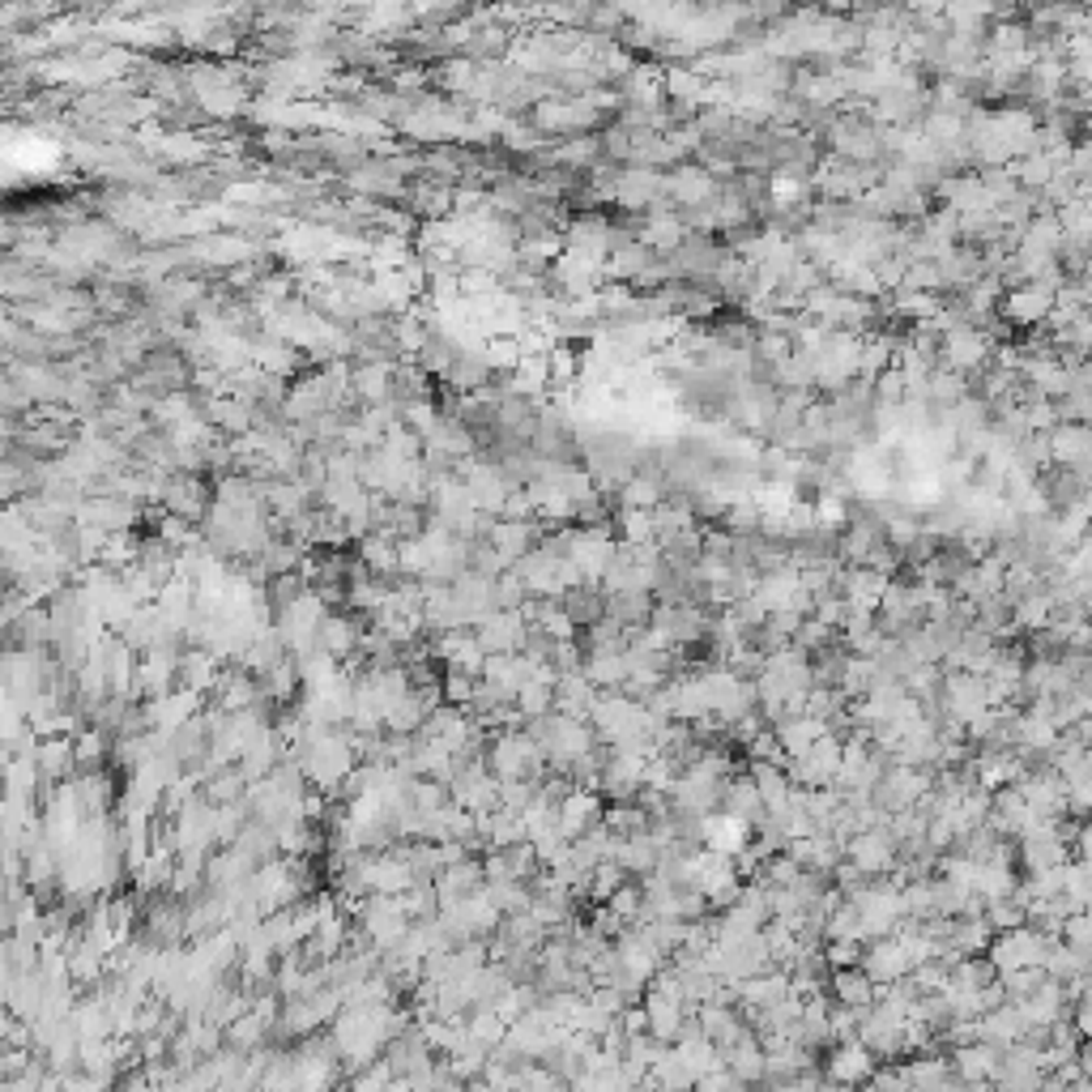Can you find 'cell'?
Segmentation results:
<instances>
[{"label": "cell", "mask_w": 1092, "mask_h": 1092, "mask_svg": "<svg viewBox=\"0 0 1092 1092\" xmlns=\"http://www.w3.org/2000/svg\"><path fill=\"white\" fill-rule=\"evenodd\" d=\"M1046 935L1041 930H1024V926H1012L1003 930L994 944H990V964L999 973H1012V969H1028V964H1041L1046 960Z\"/></svg>", "instance_id": "cell-1"}, {"label": "cell", "mask_w": 1092, "mask_h": 1092, "mask_svg": "<svg viewBox=\"0 0 1092 1092\" xmlns=\"http://www.w3.org/2000/svg\"><path fill=\"white\" fill-rule=\"evenodd\" d=\"M1055 295L1058 290H1050L1046 283H1024L1003 299V317L1012 324H1021V329H1037L1055 312Z\"/></svg>", "instance_id": "cell-2"}, {"label": "cell", "mask_w": 1092, "mask_h": 1092, "mask_svg": "<svg viewBox=\"0 0 1092 1092\" xmlns=\"http://www.w3.org/2000/svg\"><path fill=\"white\" fill-rule=\"evenodd\" d=\"M841 755H846V747L832 739V735H824V739H815L794 760V776L807 781V785H828V781L841 776Z\"/></svg>", "instance_id": "cell-3"}, {"label": "cell", "mask_w": 1092, "mask_h": 1092, "mask_svg": "<svg viewBox=\"0 0 1092 1092\" xmlns=\"http://www.w3.org/2000/svg\"><path fill=\"white\" fill-rule=\"evenodd\" d=\"M892 853H896V841H892L883 828H862V832H853V841H849L853 871H862V875L887 871V867H892Z\"/></svg>", "instance_id": "cell-4"}, {"label": "cell", "mask_w": 1092, "mask_h": 1092, "mask_svg": "<svg viewBox=\"0 0 1092 1092\" xmlns=\"http://www.w3.org/2000/svg\"><path fill=\"white\" fill-rule=\"evenodd\" d=\"M1046 440H1050V461L1076 470V465L1092 453V423H1071V419H1062Z\"/></svg>", "instance_id": "cell-5"}, {"label": "cell", "mask_w": 1092, "mask_h": 1092, "mask_svg": "<svg viewBox=\"0 0 1092 1092\" xmlns=\"http://www.w3.org/2000/svg\"><path fill=\"white\" fill-rule=\"evenodd\" d=\"M862 969H867L875 982H901V978L914 969V960H909V951H905L901 939H875V944L867 948Z\"/></svg>", "instance_id": "cell-6"}, {"label": "cell", "mask_w": 1092, "mask_h": 1092, "mask_svg": "<svg viewBox=\"0 0 1092 1092\" xmlns=\"http://www.w3.org/2000/svg\"><path fill=\"white\" fill-rule=\"evenodd\" d=\"M944 354H948V363L956 372H969V367H982V363H986L990 342H986V333H978V329H969V324H956L948 333Z\"/></svg>", "instance_id": "cell-7"}, {"label": "cell", "mask_w": 1092, "mask_h": 1092, "mask_svg": "<svg viewBox=\"0 0 1092 1092\" xmlns=\"http://www.w3.org/2000/svg\"><path fill=\"white\" fill-rule=\"evenodd\" d=\"M1062 172V163H1058L1055 154H1046V150H1033V154H1021L1016 163H1012V176L1021 179V188L1028 192H1046V184Z\"/></svg>", "instance_id": "cell-8"}, {"label": "cell", "mask_w": 1092, "mask_h": 1092, "mask_svg": "<svg viewBox=\"0 0 1092 1092\" xmlns=\"http://www.w3.org/2000/svg\"><path fill=\"white\" fill-rule=\"evenodd\" d=\"M956 1067H960V1076L964 1080H990V1076H999V1067H1003V1058L994 1050V1041H973V1046H960L956 1050Z\"/></svg>", "instance_id": "cell-9"}, {"label": "cell", "mask_w": 1092, "mask_h": 1092, "mask_svg": "<svg viewBox=\"0 0 1092 1092\" xmlns=\"http://www.w3.org/2000/svg\"><path fill=\"white\" fill-rule=\"evenodd\" d=\"M1016 739L1024 742V751H1050V747H1058V721L1041 708L1024 713L1016 721Z\"/></svg>", "instance_id": "cell-10"}, {"label": "cell", "mask_w": 1092, "mask_h": 1092, "mask_svg": "<svg viewBox=\"0 0 1092 1092\" xmlns=\"http://www.w3.org/2000/svg\"><path fill=\"white\" fill-rule=\"evenodd\" d=\"M837 999L846 1003V1007H871L875 1003V978L867 973V969H841L837 973Z\"/></svg>", "instance_id": "cell-11"}, {"label": "cell", "mask_w": 1092, "mask_h": 1092, "mask_svg": "<svg viewBox=\"0 0 1092 1092\" xmlns=\"http://www.w3.org/2000/svg\"><path fill=\"white\" fill-rule=\"evenodd\" d=\"M871 1046L862 1041V1046H841L837 1058H832V1076L837 1080H867L871 1076Z\"/></svg>", "instance_id": "cell-12"}, {"label": "cell", "mask_w": 1092, "mask_h": 1092, "mask_svg": "<svg viewBox=\"0 0 1092 1092\" xmlns=\"http://www.w3.org/2000/svg\"><path fill=\"white\" fill-rule=\"evenodd\" d=\"M1050 610H1055V598L1033 589V594H1024L1016 602V624L1021 628H1050Z\"/></svg>", "instance_id": "cell-13"}, {"label": "cell", "mask_w": 1092, "mask_h": 1092, "mask_svg": "<svg viewBox=\"0 0 1092 1092\" xmlns=\"http://www.w3.org/2000/svg\"><path fill=\"white\" fill-rule=\"evenodd\" d=\"M1062 172H1067V176L1089 192L1092 188V142H1071V158H1067V167H1062Z\"/></svg>", "instance_id": "cell-14"}, {"label": "cell", "mask_w": 1092, "mask_h": 1092, "mask_svg": "<svg viewBox=\"0 0 1092 1092\" xmlns=\"http://www.w3.org/2000/svg\"><path fill=\"white\" fill-rule=\"evenodd\" d=\"M649 240H653L658 247L679 244V240H683V227H679L674 218H658V222H653V231H649Z\"/></svg>", "instance_id": "cell-15"}, {"label": "cell", "mask_w": 1092, "mask_h": 1092, "mask_svg": "<svg viewBox=\"0 0 1092 1092\" xmlns=\"http://www.w3.org/2000/svg\"><path fill=\"white\" fill-rule=\"evenodd\" d=\"M674 192H679L683 201H696V197H705V192H708V179L696 176V172H687V176H674Z\"/></svg>", "instance_id": "cell-16"}, {"label": "cell", "mask_w": 1092, "mask_h": 1092, "mask_svg": "<svg viewBox=\"0 0 1092 1092\" xmlns=\"http://www.w3.org/2000/svg\"><path fill=\"white\" fill-rule=\"evenodd\" d=\"M930 393H935V397H944V401H960L964 380H960V376H951V372H944V376H935V380H930Z\"/></svg>", "instance_id": "cell-17"}, {"label": "cell", "mask_w": 1092, "mask_h": 1092, "mask_svg": "<svg viewBox=\"0 0 1092 1092\" xmlns=\"http://www.w3.org/2000/svg\"><path fill=\"white\" fill-rule=\"evenodd\" d=\"M658 499V483H649V478H640L628 487V508H649Z\"/></svg>", "instance_id": "cell-18"}, {"label": "cell", "mask_w": 1092, "mask_h": 1092, "mask_svg": "<svg viewBox=\"0 0 1092 1092\" xmlns=\"http://www.w3.org/2000/svg\"><path fill=\"white\" fill-rule=\"evenodd\" d=\"M1080 853H1084V862H1092V824L1080 828Z\"/></svg>", "instance_id": "cell-19"}, {"label": "cell", "mask_w": 1092, "mask_h": 1092, "mask_svg": "<svg viewBox=\"0 0 1092 1092\" xmlns=\"http://www.w3.org/2000/svg\"><path fill=\"white\" fill-rule=\"evenodd\" d=\"M1076 283L1084 286V295H1089V304H1092V261L1084 265V269H1080V278H1076Z\"/></svg>", "instance_id": "cell-20"}]
</instances>
